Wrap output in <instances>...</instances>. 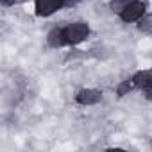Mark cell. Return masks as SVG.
I'll list each match as a JSON object with an SVG mask.
<instances>
[{
  "instance_id": "6da1fadb",
  "label": "cell",
  "mask_w": 152,
  "mask_h": 152,
  "mask_svg": "<svg viewBox=\"0 0 152 152\" xmlns=\"http://www.w3.org/2000/svg\"><path fill=\"white\" fill-rule=\"evenodd\" d=\"M64 36L70 45H79L90 36V27L86 22H72L64 27Z\"/></svg>"
},
{
  "instance_id": "7a4b0ae2",
  "label": "cell",
  "mask_w": 152,
  "mask_h": 152,
  "mask_svg": "<svg viewBox=\"0 0 152 152\" xmlns=\"http://www.w3.org/2000/svg\"><path fill=\"white\" fill-rule=\"evenodd\" d=\"M145 2H141V0H132V2L120 13V18L125 22V23H131V22H138L143 15H145Z\"/></svg>"
},
{
  "instance_id": "3957f363",
  "label": "cell",
  "mask_w": 152,
  "mask_h": 152,
  "mask_svg": "<svg viewBox=\"0 0 152 152\" xmlns=\"http://www.w3.org/2000/svg\"><path fill=\"white\" fill-rule=\"evenodd\" d=\"M75 100L81 106H95L102 100V91L95 90V88H83L77 95H75Z\"/></svg>"
},
{
  "instance_id": "277c9868",
  "label": "cell",
  "mask_w": 152,
  "mask_h": 152,
  "mask_svg": "<svg viewBox=\"0 0 152 152\" xmlns=\"http://www.w3.org/2000/svg\"><path fill=\"white\" fill-rule=\"evenodd\" d=\"M63 7V0H36L34 9L38 16H50Z\"/></svg>"
},
{
  "instance_id": "5b68a950",
  "label": "cell",
  "mask_w": 152,
  "mask_h": 152,
  "mask_svg": "<svg viewBox=\"0 0 152 152\" xmlns=\"http://www.w3.org/2000/svg\"><path fill=\"white\" fill-rule=\"evenodd\" d=\"M47 43L48 47L52 48H59L63 45H66V36H64V29H59V27H54L48 34H47Z\"/></svg>"
},
{
  "instance_id": "8992f818",
  "label": "cell",
  "mask_w": 152,
  "mask_h": 152,
  "mask_svg": "<svg viewBox=\"0 0 152 152\" xmlns=\"http://www.w3.org/2000/svg\"><path fill=\"white\" fill-rule=\"evenodd\" d=\"M132 83H134V88H147V86H152V70H140L132 75Z\"/></svg>"
},
{
  "instance_id": "52a82bcc",
  "label": "cell",
  "mask_w": 152,
  "mask_h": 152,
  "mask_svg": "<svg viewBox=\"0 0 152 152\" xmlns=\"http://www.w3.org/2000/svg\"><path fill=\"white\" fill-rule=\"evenodd\" d=\"M138 31L143 32V34H152V13L143 15L138 20Z\"/></svg>"
},
{
  "instance_id": "ba28073f",
  "label": "cell",
  "mask_w": 152,
  "mask_h": 152,
  "mask_svg": "<svg viewBox=\"0 0 152 152\" xmlns=\"http://www.w3.org/2000/svg\"><path fill=\"white\" fill-rule=\"evenodd\" d=\"M132 88H134L132 79H131V81H129V79H127V81H122V83L116 86V95H118V97H125V95H129V91H131Z\"/></svg>"
},
{
  "instance_id": "9c48e42d",
  "label": "cell",
  "mask_w": 152,
  "mask_h": 152,
  "mask_svg": "<svg viewBox=\"0 0 152 152\" xmlns=\"http://www.w3.org/2000/svg\"><path fill=\"white\" fill-rule=\"evenodd\" d=\"M132 2V0H111V4H109V7H111V11L113 13H116V15H120L129 4Z\"/></svg>"
},
{
  "instance_id": "30bf717a",
  "label": "cell",
  "mask_w": 152,
  "mask_h": 152,
  "mask_svg": "<svg viewBox=\"0 0 152 152\" xmlns=\"http://www.w3.org/2000/svg\"><path fill=\"white\" fill-rule=\"evenodd\" d=\"M141 91H143V97L152 102V86H147V88H143Z\"/></svg>"
},
{
  "instance_id": "8fae6325",
  "label": "cell",
  "mask_w": 152,
  "mask_h": 152,
  "mask_svg": "<svg viewBox=\"0 0 152 152\" xmlns=\"http://www.w3.org/2000/svg\"><path fill=\"white\" fill-rule=\"evenodd\" d=\"M81 2V0H63V6H75V4H79Z\"/></svg>"
},
{
  "instance_id": "7c38bea8",
  "label": "cell",
  "mask_w": 152,
  "mask_h": 152,
  "mask_svg": "<svg viewBox=\"0 0 152 152\" xmlns=\"http://www.w3.org/2000/svg\"><path fill=\"white\" fill-rule=\"evenodd\" d=\"M0 2H2L4 7H9V6H13V4L16 2V0H0Z\"/></svg>"
}]
</instances>
